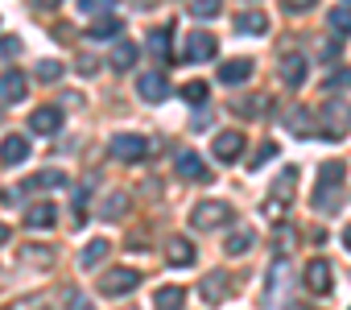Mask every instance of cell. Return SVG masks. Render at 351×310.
Instances as JSON below:
<instances>
[{"label":"cell","mask_w":351,"mask_h":310,"mask_svg":"<svg viewBox=\"0 0 351 310\" xmlns=\"http://www.w3.org/2000/svg\"><path fill=\"white\" fill-rule=\"evenodd\" d=\"M343 178H347V166H343L339 158L318 170V191H314V207H318V211H335V207H339V187H343Z\"/></svg>","instance_id":"6da1fadb"},{"label":"cell","mask_w":351,"mask_h":310,"mask_svg":"<svg viewBox=\"0 0 351 310\" xmlns=\"http://www.w3.org/2000/svg\"><path fill=\"white\" fill-rule=\"evenodd\" d=\"M191 224H195L199 232H215V228L232 224V207H228L223 199H203V203H195V211H191Z\"/></svg>","instance_id":"7a4b0ae2"},{"label":"cell","mask_w":351,"mask_h":310,"mask_svg":"<svg viewBox=\"0 0 351 310\" xmlns=\"http://www.w3.org/2000/svg\"><path fill=\"white\" fill-rule=\"evenodd\" d=\"M141 285V269H128V265H116L99 277V294L104 298H120V294H132Z\"/></svg>","instance_id":"3957f363"},{"label":"cell","mask_w":351,"mask_h":310,"mask_svg":"<svg viewBox=\"0 0 351 310\" xmlns=\"http://www.w3.org/2000/svg\"><path fill=\"white\" fill-rule=\"evenodd\" d=\"M108 149H112V158H116V162H128V166H136V162H145L149 141H145V136H136V132H116Z\"/></svg>","instance_id":"277c9868"},{"label":"cell","mask_w":351,"mask_h":310,"mask_svg":"<svg viewBox=\"0 0 351 310\" xmlns=\"http://www.w3.org/2000/svg\"><path fill=\"white\" fill-rule=\"evenodd\" d=\"M211 153L223 162V166H236L240 162V153H244V132H236V128H228V132H215V141H211Z\"/></svg>","instance_id":"5b68a950"},{"label":"cell","mask_w":351,"mask_h":310,"mask_svg":"<svg viewBox=\"0 0 351 310\" xmlns=\"http://www.w3.org/2000/svg\"><path fill=\"white\" fill-rule=\"evenodd\" d=\"M215 50H219V42H215L207 29H195V34L186 38V50H182L178 58H191V62H207V58H215Z\"/></svg>","instance_id":"8992f818"},{"label":"cell","mask_w":351,"mask_h":310,"mask_svg":"<svg viewBox=\"0 0 351 310\" xmlns=\"http://www.w3.org/2000/svg\"><path fill=\"white\" fill-rule=\"evenodd\" d=\"M173 170H178L186 182H207V178H211V174H207V162L199 158L195 149H182L178 158H173Z\"/></svg>","instance_id":"52a82bcc"},{"label":"cell","mask_w":351,"mask_h":310,"mask_svg":"<svg viewBox=\"0 0 351 310\" xmlns=\"http://www.w3.org/2000/svg\"><path fill=\"white\" fill-rule=\"evenodd\" d=\"M302 281H306V289H310V294H330V281H335V273H330V265H326L322 257H314V261L306 265Z\"/></svg>","instance_id":"ba28073f"},{"label":"cell","mask_w":351,"mask_h":310,"mask_svg":"<svg viewBox=\"0 0 351 310\" xmlns=\"http://www.w3.org/2000/svg\"><path fill=\"white\" fill-rule=\"evenodd\" d=\"M25 91H29V75L25 71H5L0 75V99L5 104H21Z\"/></svg>","instance_id":"9c48e42d"},{"label":"cell","mask_w":351,"mask_h":310,"mask_svg":"<svg viewBox=\"0 0 351 310\" xmlns=\"http://www.w3.org/2000/svg\"><path fill=\"white\" fill-rule=\"evenodd\" d=\"M136 91H141V99H145V104H161V99L169 95V83H165V75H161V71H149V75H141V79H136Z\"/></svg>","instance_id":"30bf717a"},{"label":"cell","mask_w":351,"mask_h":310,"mask_svg":"<svg viewBox=\"0 0 351 310\" xmlns=\"http://www.w3.org/2000/svg\"><path fill=\"white\" fill-rule=\"evenodd\" d=\"M25 158H29V136L13 132V136L0 141V162H5V166H21Z\"/></svg>","instance_id":"8fae6325"},{"label":"cell","mask_w":351,"mask_h":310,"mask_svg":"<svg viewBox=\"0 0 351 310\" xmlns=\"http://www.w3.org/2000/svg\"><path fill=\"white\" fill-rule=\"evenodd\" d=\"M199 294H203V302H211V306H219L228 294H232V281H228V273H207L203 277V285H199Z\"/></svg>","instance_id":"7c38bea8"},{"label":"cell","mask_w":351,"mask_h":310,"mask_svg":"<svg viewBox=\"0 0 351 310\" xmlns=\"http://www.w3.org/2000/svg\"><path fill=\"white\" fill-rule=\"evenodd\" d=\"M248 79H252V58H228L219 67V83H228V87H240Z\"/></svg>","instance_id":"4fadbf2b"},{"label":"cell","mask_w":351,"mask_h":310,"mask_svg":"<svg viewBox=\"0 0 351 310\" xmlns=\"http://www.w3.org/2000/svg\"><path fill=\"white\" fill-rule=\"evenodd\" d=\"M124 215H128V191H108V195L99 199V219L120 224Z\"/></svg>","instance_id":"5bb4252c"},{"label":"cell","mask_w":351,"mask_h":310,"mask_svg":"<svg viewBox=\"0 0 351 310\" xmlns=\"http://www.w3.org/2000/svg\"><path fill=\"white\" fill-rule=\"evenodd\" d=\"M62 128V112L58 108H38L34 116H29V132H38V136H50V132H58Z\"/></svg>","instance_id":"9a60e30c"},{"label":"cell","mask_w":351,"mask_h":310,"mask_svg":"<svg viewBox=\"0 0 351 310\" xmlns=\"http://www.w3.org/2000/svg\"><path fill=\"white\" fill-rule=\"evenodd\" d=\"M281 83L285 87H302L306 83V58L302 54H285L281 58Z\"/></svg>","instance_id":"2e32d148"},{"label":"cell","mask_w":351,"mask_h":310,"mask_svg":"<svg viewBox=\"0 0 351 310\" xmlns=\"http://www.w3.org/2000/svg\"><path fill=\"white\" fill-rule=\"evenodd\" d=\"M289 207H293V199H289V195H277V191H269V199L261 203V215H265V219H273V224H285Z\"/></svg>","instance_id":"e0dca14e"},{"label":"cell","mask_w":351,"mask_h":310,"mask_svg":"<svg viewBox=\"0 0 351 310\" xmlns=\"http://www.w3.org/2000/svg\"><path fill=\"white\" fill-rule=\"evenodd\" d=\"M186 306V289L182 285H161L153 294V310H182Z\"/></svg>","instance_id":"ac0fdd59"},{"label":"cell","mask_w":351,"mask_h":310,"mask_svg":"<svg viewBox=\"0 0 351 310\" xmlns=\"http://www.w3.org/2000/svg\"><path fill=\"white\" fill-rule=\"evenodd\" d=\"M165 257H169V265H191L195 261V244L186 240V236H169V244H165Z\"/></svg>","instance_id":"d6986e66"},{"label":"cell","mask_w":351,"mask_h":310,"mask_svg":"<svg viewBox=\"0 0 351 310\" xmlns=\"http://www.w3.org/2000/svg\"><path fill=\"white\" fill-rule=\"evenodd\" d=\"M54 219H58V207H54V203H34V207H25V228H54Z\"/></svg>","instance_id":"ffe728a7"},{"label":"cell","mask_w":351,"mask_h":310,"mask_svg":"<svg viewBox=\"0 0 351 310\" xmlns=\"http://www.w3.org/2000/svg\"><path fill=\"white\" fill-rule=\"evenodd\" d=\"M120 29H124V21H120V17H112V13H104L99 21H91V25H87V38H95V42H108V38H116Z\"/></svg>","instance_id":"44dd1931"},{"label":"cell","mask_w":351,"mask_h":310,"mask_svg":"<svg viewBox=\"0 0 351 310\" xmlns=\"http://www.w3.org/2000/svg\"><path fill=\"white\" fill-rule=\"evenodd\" d=\"M21 187H29V191H54V187H66V174L62 170H38L29 182H21Z\"/></svg>","instance_id":"7402d4cb"},{"label":"cell","mask_w":351,"mask_h":310,"mask_svg":"<svg viewBox=\"0 0 351 310\" xmlns=\"http://www.w3.org/2000/svg\"><path fill=\"white\" fill-rule=\"evenodd\" d=\"M252 240H256V236H252V228H236V232L223 240V252H228V257H244V252L252 248Z\"/></svg>","instance_id":"603a6c76"},{"label":"cell","mask_w":351,"mask_h":310,"mask_svg":"<svg viewBox=\"0 0 351 310\" xmlns=\"http://www.w3.org/2000/svg\"><path fill=\"white\" fill-rule=\"evenodd\" d=\"M136 58H141V50H136L132 42H120L108 62H112V71H128V67H136Z\"/></svg>","instance_id":"cb8c5ba5"},{"label":"cell","mask_w":351,"mask_h":310,"mask_svg":"<svg viewBox=\"0 0 351 310\" xmlns=\"http://www.w3.org/2000/svg\"><path fill=\"white\" fill-rule=\"evenodd\" d=\"M108 252H112V244H108V240H91V244L79 252V269H95Z\"/></svg>","instance_id":"d4e9b609"},{"label":"cell","mask_w":351,"mask_h":310,"mask_svg":"<svg viewBox=\"0 0 351 310\" xmlns=\"http://www.w3.org/2000/svg\"><path fill=\"white\" fill-rule=\"evenodd\" d=\"M54 248H46V244H29L25 248V257H21V265H34V269H50L54 265V257H50Z\"/></svg>","instance_id":"484cf974"},{"label":"cell","mask_w":351,"mask_h":310,"mask_svg":"<svg viewBox=\"0 0 351 310\" xmlns=\"http://www.w3.org/2000/svg\"><path fill=\"white\" fill-rule=\"evenodd\" d=\"M326 25L343 38V34H351V5H339V9H330L326 13Z\"/></svg>","instance_id":"4316f807"},{"label":"cell","mask_w":351,"mask_h":310,"mask_svg":"<svg viewBox=\"0 0 351 310\" xmlns=\"http://www.w3.org/2000/svg\"><path fill=\"white\" fill-rule=\"evenodd\" d=\"M306 120H310V112H306V108H293V112H289V120H285V128H289L293 136H310L314 128H310Z\"/></svg>","instance_id":"83f0119b"},{"label":"cell","mask_w":351,"mask_h":310,"mask_svg":"<svg viewBox=\"0 0 351 310\" xmlns=\"http://www.w3.org/2000/svg\"><path fill=\"white\" fill-rule=\"evenodd\" d=\"M219 5H223V0H191V17L195 21H207V17L219 13Z\"/></svg>","instance_id":"f1b7e54d"},{"label":"cell","mask_w":351,"mask_h":310,"mask_svg":"<svg viewBox=\"0 0 351 310\" xmlns=\"http://www.w3.org/2000/svg\"><path fill=\"white\" fill-rule=\"evenodd\" d=\"M269 29V17L265 13H244L240 17V34H265Z\"/></svg>","instance_id":"f546056e"},{"label":"cell","mask_w":351,"mask_h":310,"mask_svg":"<svg viewBox=\"0 0 351 310\" xmlns=\"http://www.w3.org/2000/svg\"><path fill=\"white\" fill-rule=\"evenodd\" d=\"M149 50H153L157 58H173V54H169V29H153V34H149Z\"/></svg>","instance_id":"4dcf8cb0"},{"label":"cell","mask_w":351,"mask_h":310,"mask_svg":"<svg viewBox=\"0 0 351 310\" xmlns=\"http://www.w3.org/2000/svg\"><path fill=\"white\" fill-rule=\"evenodd\" d=\"M5 310H50V298H46V294H34V298H17V302H9Z\"/></svg>","instance_id":"1f68e13d"},{"label":"cell","mask_w":351,"mask_h":310,"mask_svg":"<svg viewBox=\"0 0 351 310\" xmlns=\"http://www.w3.org/2000/svg\"><path fill=\"white\" fill-rule=\"evenodd\" d=\"M62 298H66V310H95V302H91V298H87L83 289H75V285H71V289H66Z\"/></svg>","instance_id":"d6a6232c"},{"label":"cell","mask_w":351,"mask_h":310,"mask_svg":"<svg viewBox=\"0 0 351 310\" xmlns=\"http://www.w3.org/2000/svg\"><path fill=\"white\" fill-rule=\"evenodd\" d=\"M34 75H38V79H46V83H54V79L62 75V62H54V58H42V62L34 67Z\"/></svg>","instance_id":"836d02e7"},{"label":"cell","mask_w":351,"mask_h":310,"mask_svg":"<svg viewBox=\"0 0 351 310\" xmlns=\"http://www.w3.org/2000/svg\"><path fill=\"white\" fill-rule=\"evenodd\" d=\"M182 99H186V104H203V99H207V83H203V79L182 83Z\"/></svg>","instance_id":"e575fe53"},{"label":"cell","mask_w":351,"mask_h":310,"mask_svg":"<svg viewBox=\"0 0 351 310\" xmlns=\"http://www.w3.org/2000/svg\"><path fill=\"white\" fill-rule=\"evenodd\" d=\"M273 158H277V145H273V141H265V145L256 149V158L248 162V170H261V166H269Z\"/></svg>","instance_id":"d590c367"},{"label":"cell","mask_w":351,"mask_h":310,"mask_svg":"<svg viewBox=\"0 0 351 310\" xmlns=\"http://www.w3.org/2000/svg\"><path fill=\"white\" fill-rule=\"evenodd\" d=\"M232 108H236V112H256V116H261V112L269 108V99H265V95H248V99H236Z\"/></svg>","instance_id":"8d00e7d4"},{"label":"cell","mask_w":351,"mask_h":310,"mask_svg":"<svg viewBox=\"0 0 351 310\" xmlns=\"http://www.w3.org/2000/svg\"><path fill=\"white\" fill-rule=\"evenodd\" d=\"M112 5H116V0H79V9H83V13H108Z\"/></svg>","instance_id":"74e56055"},{"label":"cell","mask_w":351,"mask_h":310,"mask_svg":"<svg viewBox=\"0 0 351 310\" xmlns=\"http://www.w3.org/2000/svg\"><path fill=\"white\" fill-rule=\"evenodd\" d=\"M347 83H351V71H339V75H330V79H326V91H343Z\"/></svg>","instance_id":"f35d334b"},{"label":"cell","mask_w":351,"mask_h":310,"mask_svg":"<svg viewBox=\"0 0 351 310\" xmlns=\"http://www.w3.org/2000/svg\"><path fill=\"white\" fill-rule=\"evenodd\" d=\"M17 50H21V42H17V38H0V58H13Z\"/></svg>","instance_id":"ab89813d"},{"label":"cell","mask_w":351,"mask_h":310,"mask_svg":"<svg viewBox=\"0 0 351 310\" xmlns=\"http://www.w3.org/2000/svg\"><path fill=\"white\" fill-rule=\"evenodd\" d=\"M314 5H318V0H285V13H306Z\"/></svg>","instance_id":"60d3db41"},{"label":"cell","mask_w":351,"mask_h":310,"mask_svg":"<svg viewBox=\"0 0 351 310\" xmlns=\"http://www.w3.org/2000/svg\"><path fill=\"white\" fill-rule=\"evenodd\" d=\"M191 128H195V132H203V128H211V116H207V112H203V116H195V120H191Z\"/></svg>","instance_id":"b9f144b4"},{"label":"cell","mask_w":351,"mask_h":310,"mask_svg":"<svg viewBox=\"0 0 351 310\" xmlns=\"http://www.w3.org/2000/svg\"><path fill=\"white\" fill-rule=\"evenodd\" d=\"M34 5H38V9H58L62 0H34Z\"/></svg>","instance_id":"7bdbcfd3"},{"label":"cell","mask_w":351,"mask_h":310,"mask_svg":"<svg viewBox=\"0 0 351 310\" xmlns=\"http://www.w3.org/2000/svg\"><path fill=\"white\" fill-rule=\"evenodd\" d=\"M0 244H9V224H0Z\"/></svg>","instance_id":"ee69618b"},{"label":"cell","mask_w":351,"mask_h":310,"mask_svg":"<svg viewBox=\"0 0 351 310\" xmlns=\"http://www.w3.org/2000/svg\"><path fill=\"white\" fill-rule=\"evenodd\" d=\"M343 244H347V252H351V228H347V232H343Z\"/></svg>","instance_id":"f6af8a7d"},{"label":"cell","mask_w":351,"mask_h":310,"mask_svg":"<svg viewBox=\"0 0 351 310\" xmlns=\"http://www.w3.org/2000/svg\"><path fill=\"white\" fill-rule=\"evenodd\" d=\"M128 310H132V306H128Z\"/></svg>","instance_id":"bcb514c9"}]
</instances>
